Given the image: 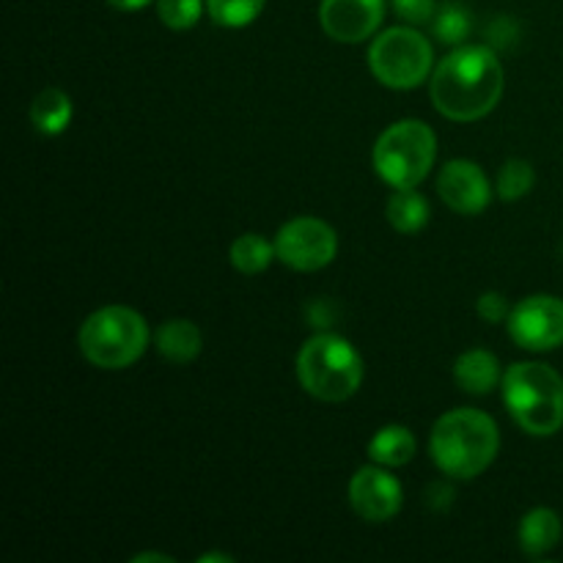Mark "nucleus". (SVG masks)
I'll list each match as a JSON object with an SVG mask.
<instances>
[{
	"instance_id": "obj_26",
	"label": "nucleus",
	"mask_w": 563,
	"mask_h": 563,
	"mask_svg": "<svg viewBox=\"0 0 563 563\" xmlns=\"http://www.w3.org/2000/svg\"><path fill=\"white\" fill-rule=\"evenodd\" d=\"M108 3L119 11H137L152 3V0H108Z\"/></svg>"
},
{
	"instance_id": "obj_5",
	"label": "nucleus",
	"mask_w": 563,
	"mask_h": 563,
	"mask_svg": "<svg viewBox=\"0 0 563 563\" xmlns=\"http://www.w3.org/2000/svg\"><path fill=\"white\" fill-rule=\"evenodd\" d=\"M80 352L91 366L119 372L143 357L148 346V324L126 306L93 311L80 328Z\"/></svg>"
},
{
	"instance_id": "obj_6",
	"label": "nucleus",
	"mask_w": 563,
	"mask_h": 563,
	"mask_svg": "<svg viewBox=\"0 0 563 563\" xmlns=\"http://www.w3.org/2000/svg\"><path fill=\"white\" fill-rule=\"evenodd\" d=\"M438 157V137L423 121L405 119L388 126L374 146V170L394 190L418 187Z\"/></svg>"
},
{
	"instance_id": "obj_25",
	"label": "nucleus",
	"mask_w": 563,
	"mask_h": 563,
	"mask_svg": "<svg viewBox=\"0 0 563 563\" xmlns=\"http://www.w3.org/2000/svg\"><path fill=\"white\" fill-rule=\"evenodd\" d=\"M476 311H478V317L489 324L504 322V319H509V313H511L509 302H506V297L498 295V291H484L476 302Z\"/></svg>"
},
{
	"instance_id": "obj_2",
	"label": "nucleus",
	"mask_w": 563,
	"mask_h": 563,
	"mask_svg": "<svg viewBox=\"0 0 563 563\" xmlns=\"http://www.w3.org/2000/svg\"><path fill=\"white\" fill-rule=\"evenodd\" d=\"M500 449L498 423L478 410H451L434 423L429 451L445 476L476 478L493 465Z\"/></svg>"
},
{
	"instance_id": "obj_17",
	"label": "nucleus",
	"mask_w": 563,
	"mask_h": 563,
	"mask_svg": "<svg viewBox=\"0 0 563 563\" xmlns=\"http://www.w3.org/2000/svg\"><path fill=\"white\" fill-rule=\"evenodd\" d=\"M31 121L42 135H60L71 121V99L60 88H44L31 102Z\"/></svg>"
},
{
	"instance_id": "obj_20",
	"label": "nucleus",
	"mask_w": 563,
	"mask_h": 563,
	"mask_svg": "<svg viewBox=\"0 0 563 563\" xmlns=\"http://www.w3.org/2000/svg\"><path fill=\"white\" fill-rule=\"evenodd\" d=\"M267 0H207L209 16L223 27H245L264 11Z\"/></svg>"
},
{
	"instance_id": "obj_21",
	"label": "nucleus",
	"mask_w": 563,
	"mask_h": 563,
	"mask_svg": "<svg viewBox=\"0 0 563 563\" xmlns=\"http://www.w3.org/2000/svg\"><path fill=\"white\" fill-rule=\"evenodd\" d=\"M533 181H537V174H533L531 163H526V159H506L498 174V196L504 201H520V198H526L533 190Z\"/></svg>"
},
{
	"instance_id": "obj_23",
	"label": "nucleus",
	"mask_w": 563,
	"mask_h": 563,
	"mask_svg": "<svg viewBox=\"0 0 563 563\" xmlns=\"http://www.w3.org/2000/svg\"><path fill=\"white\" fill-rule=\"evenodd\" d=\"M434 33L440 36V42L460 44L462 38L471 33V14L454 3L443 5V11H440L438 20H434Z\"/></svg>"
},
{
	"instance_id": "obj_13",
	"label": "nucleus",
	"mask_w": 563,
	"mask_h": 563,
	"mask_svg": "<svg viewBox=\"0 0 563 563\" xmlns=\"http://www.w3.org/2000/svg\"><path fill=\"white\" fill-rule=\"evenodd\" d=\"M203 335L198 324L190 319H168L157 328V350L165 361L176 363V366H187L201 355Z\"/></svg>"
},
{
	"instance_id": "obj_12",
	"label": "nucleus",
	"mask_w": 563,
	"mask_h": 563,
	"mask_svg": "<svg viewBox=\"0 0 563 563\" xmlns=\"http://www.w3.org/2000/svg\"><path fill=\"white\" fill-rule=\"evenodd\" d=\"M438 190L445 207L460 214H478L493 201V187H489L487 174L471 159L445 163L440 170Z\"/></svg>"
},
{
	"instance_id": "obj_24",
	"label": "nucleus",
	"mask_w": 563,
	"mask_h": 563,
	"mask_svg": "<svg viewBox=\"0 0 563 563\" xmlns=\"http://www.w3.org/2000/svg\"><path fill=\"white\" fill-rule=\"evenodd\" d=\"M390 5L410 25H423L434 16V0H390Z\"/></svg>"
},
{
	"instance_id": "obj_1",
	"label": "nucleus",
	"mask_w": 563,
	"mask_h": 563,
	"mask_svg": "<svg viewBox=\"0 0 563 563\" xmlns=\"http://www.w3.org/2000/svg\"><path fill=\"white\" fill-rule=\"evenodd\" d=\"M506 75L498 55L482 44L456 47L432 71V102L445 119L478 121L504 97Z\"/></svg>"
},
{
	"instance_id": "obj_3",
	"label": "nucleus",
	"mask_w": 563,
	"mask_h": 563,
	"mask_svg": "<svg viewBox=\"0 0 563 563\" xmlns=\"http://www.w3.org/2000/svg\"><path fill=\"white\" fill-rule=\"evenodd\" d=\"M504 401L511 418L537 438L563 427V377L548 363H515L504 377Z\"/></svg>"
},
{
	"instance_id": "obj_18",
	"label": "nucleus",
	"mask_w": 563,
	"mask_h": 563,
	"mask_svg": "<svg viewBox=\"0 0 563 563\" xmlns=\"http://www.w3.org/2000/svg\"><path fill=\"white\" fill-rule=\"evenodd\" d=\"M388 223L399 234H418L429 223V203L416 187L410 190H396L388 198Z\"/></svg>"
},
{
	"instance_id": "obj_22",
	"label": "nucleus",
	"mask_w": 563,
	"mask_h": 563,
	"mask_svg": "<svg viewBox=\"0 0 563 563\" xmlns=\"http://www.w3.org/2000/svg\"><path fill=\"white\" fill-rule=\"evenodd\" d=\"M203 0H157V14L170 31H187L201 20Z\"/></svg>"
},
{
	"instance_id": "obj_14",
	"label": "nucleus",
	"mask_w": 563,
	"mask_h": 563,
	"mask_svg": "<svg viewBox=\"0 0 563 563\" xmlns=\"http://www.w3.org/2000/svg\"><path fill=\"white\" fill-rule=\"evenodd\" d=\"M454 379L465 394H489L500 383L498 357L487 350H467L465 355L456 357Z\"/></svg>"
},
{
	"instance_id": "obj_19",
	"label": "nucleus",
	"mask_w": 563,
	"mask_h": 563,
	"mask_svg": "<svg viewBox=\"0 0 563 563\" xmlns=\"http://www.w3.org/2000/svg\"><path fill=\"white\" fill-rule=\"evenodd\" d=\"M273 258H278L275 245H269L264 236L258 234H242L240 240H234L231 245V264H234L236 273L242 275H258L273 264Z\"/></svg>"
},
{
	"instance_id": "obj_27",
	"label": "nucleus",
	"mask_w": 563,
	"mask_h": 563,
	"mask_svg": "<svg viewBox=\"0 0 563 563\" xmlns=\"http://www.w3.org/2000/svg\"><path fill=\"white\" fill-rule=\"evenodd\" d=\"M201 563H209V561H225V563H231L234 559H231V555H223V553H209V555H201V559H198Z\"/></svg>"
},
{
	"instance_id": "obj_11",
	"label": "nucleus",
	"mask_w": 563,
	"mask_h": 563,
	"mask_svg": "<svg viewBox=\"0 0 563 563\" xmlns=\"http://www.w3.org/2000/svg\"><path fill=\"white\" fill-rule=\"evenodd\" d=\"M385 16V0H322L319 22L341 44H357L374 36Z\"/></svg>"
},
{
	"instance_id": "obj_4",
	"label": "nucleus",
	"mask_w": 563,
	"mask_h": 563,
	"mask_svg": "<svg viewBox=\"0 0 563 563\" xmlns=\"http://www.w3.org/2000/svg\"><path fill=\"white\" fill-rule=\"evenodd\" d=\"M297 379L319 401L352 399L363 383V361L355 346L333 333H319L297 355Z\"/></svg>"
},
{
	"instance_id": "obj_9",
	"label": "nucleus",
	"mask_w": 563,
	"mask_h": 563,
	"mask_svg": "<svg viewBox=\"0 0 563 563\" xmlns=\"http://www.w3.org/2000/svg\"><path fill=\"white\" fill-rule=\"evenodd\" d=\"M509 333L517 346L550 352L563 344V300L553 295H533L517 302L509 313Z\"/></svg>"
},
{
	"instance_id": "obj_28",
	"label": "nucleus",
	"mask_w": 563,
	"mask_h": 563,
	"mask_svg": "<svg viewBox=\"0 0 563 563\" xmlns=\"http://www.w3.org/2000/svg\"><path fill=\"white\" fill-rule=\"evenodd\" d=\"M132 561L141 563V561H170V559H168V555H159V553H143V555H135Z\"/></svg>"
},
{
	"instance_id": "obj_7",
	"label": "nucleus",
	"mask_w": 563,
	"mask_h": 563,
	"mask_svg": "<svg viewBox=\"0 0 563 563\" xmlns=\"http://www.w3.org/2000/svg\"><path fill=\"white\" fill-rule=\"evenodd\" d=\"M432 44L412 27H390L368 47L372 75L396 91L421 86L432 71Z\"/></svg>"
},
{
	"instance_id": "obj_10",
	"label": "nucleus",
	"mask_w": 563,
	"mask_h": 563,
	"mask_svg": "<svg viewBox=\"0 0 563 563\" xmlns=\"http://www.w3.org/2000/svg\"><path fill=\"white\" fill-rule=\"evenodd\" d=\"M401 484L383 465H368L352 476L350 504L366 522H388L401 511Z\"/></svg>"
},
{
	"instance_id": "obj_16",
	"label": "nucleus",
	"mask_w": 563,
	"mask_h": 563,
	"mask_svg": "<svg viewBox=\"0 0 563 563\" xmlns=\"http://www.w3.org/2000/svg\"><path fill=\"white\" fill-rule=\"evenodd\" d=\"M416 449L418 443L410 429L390 423L374 434L372 443H368V456L383 467H401L416 456Z\"/></svg>"
},
{
	"instance_id": "obj_8",
	"label": "nucleus",
	"mask_w": 563,
	"mask_h": 563,
	"mask_svg": "<svg viewBox=\"0 0 563 563\" xmlns=\"http://www.w3.org/2000/svg\"><path fill=\"white\" fill-rule=\"evenodd\" d=\"M275 253L286 267L297 273H317L328 267L339 253L333 225L319 218H295L275 236Z\"/></svg>"
},
{
	"instance_id": "obj_15",
	"label": "nucleus",
	"mask_w": 563,
	"mask_h": 563,
	"mask_svg": "<svg viewBox=\"0 0 563 563\" xmlns=\"http://www.w3.org/2000/svg\"><path fill=\"white\" fill-rule=\"evenodd\" d=\"M561 517L553 509H533L520 522V548L531 559H542L561 542Z\"/></svg>"
}]
</instances>
